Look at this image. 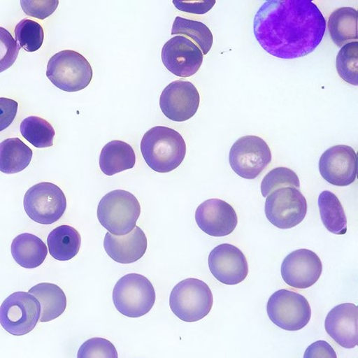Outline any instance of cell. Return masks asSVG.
<instances>
[{"label": "cell", "mask_w": 358, "mask_h": 358, "mask_svg": "<svg viewBox=\"0 0 358 358\" xmlns=\"http://www.w3.org/2000/svg\"><path fill=\"white\" fill-rule=\"evenodd\" d=\"M254 35L268 54L282 59L315 51L327 30V20L310 0H268L254 18Z\"/></svg>", "instance_id": "cell-1"}, {"label": "cell", "mask_w": 358, "mask_h": 358, "mask_svg": "<svg viewBox=\"0 0 358 358\" xmlns=\"http://www.w3.org/2000/svg\"><path fill=\"white\" fill-rule=\"evenodd\" d=\"M141 150L152 171L166 173L182 164L187 148L180 133L166 127H155L145 133Z\"/></svg>", "instance_id": "cell-2"}, {"label": "cell", "mask_w": 358, "mask_h": 358, "mask_svg": "<svg viewBox=\"0 0 358 358\" xmlns=\"http://www.w3.org/2000/svg\"><path fill=\"white\" fill-rule=\"evenodd\" d=\"M141 212L139 201L134 195L127 190L116 189L100 200L97 217L109 233L123 236L136 227Z\"/></svg>", "instance_id": "cell-3"}, {"label": "cell", "mask_w": 358, "mask_h": 358, "mask_svg": "<svg viewBox=\"0 0 358 358\" xmlns=\"http://www.w3.org/2000/svg\"><path fill=\"white\" fill-rule=\"evenodd\" d=\"M47 76L55 87L62 91L77 92L91 83L93 69L82 54L66 50L55 54L50 59Z\"/></svg>", "instance_id": "cell-4"}, {"label": "cell", "mask_w": 358, "mask_h": 358, "mask_svg": "<svg viewBox=\"0 0 358 358\" xmlns=\"http://www.w3.org/2000/svg\"><path fill=\"white\" fill-rule=\"evenodd\" d=\"M112 297L115 308L122 315L139 318L152 310L156 294L152 284L147 277L130 273L119 280Z\"/></svg>", "instance_id": "cell-5"}, {"label": "cell", "mask_w": 358, "mask_h": 358, "mask_svg": "<svg viewBox=\"0 0 358 358\" xmlns=\"http://www.w3.org/2000/svg\"><path fill=\"white\" fill-rule=\"evenodd\" d=\"M214 298L208 285L197 278H187L177 284L170 296L174 315L186 322L205 318L213 307Z\"/></svg>", "instance_id": "cell-6"}, {"label": "cell", "mask_w": 358, "mask_h": 358, "mask_svg": "<svg viewBox=\"0 0 358 358\" xmlns=\"http://www.w3.org/2000/svg\"><path fill=\"white\" fill-rule=\"evenodd\" d=\"M268 318L280 329L296 331L304 329L311 318V308L305 296L285 289L274 293L267 302Z\"/></svg>", "instance_id": "cell-7"}, {"label": "cell", "mask_w": 358, "mask_h": 358, "mask_svg": "<svg viewBox=\"0 0 358 358\" xmlns=\"http://www.w3.org/2000/svg\"><path fill=\"white\" fill-rule=\"evenodd\" d=\"M308 211L306 197L294 187H282L266 197L265 215L280 229L296 227L304 220Z\"/></svg>", "instance_id": "cell-8"}, {"label": "cell", "mask_w": 358, "mask_h": 358, "mask_svg": "<svg viewBox=\"0 0 358 358\" xmlns=\"http://www.w3.org/2000/svg\"><path fill=\"white\" fill-rule=\"evenodd\" d=\"M24 206L31 220L42 225H51L64 215L66 199L59 186L41 182L27 190Z\"/></svg>", "instance_id": "cell-9"}, {"label": "cell", "mask_w": 358, "mask_h": 358, "mask_svg": "<svg viewBox=\"0 0 358 358\" xmlns=\"http://www.w3.org/2000/svg\"><path fill=\"white\" fill-rule=\"evenodd\" d=\"M41 317V304L29 293L10 295L0 307V324L9 334L24 336L36 328Z\"/></svg>", "instance_id": "cell-10"}, {"label": "cell", "mask_w": 358, "mask_h": 358, "mask_svg": "<svg viewBox=\"0 0 358 358\" xmlns=\"http://www.w3.org/2000/svg\"><path fill=\"white\" fill-rule=\"evenodd\" d=\"M271 161L272 153L268 144L254 136L239 138L233 144L229 153L233 171L245 179L256 178Z\"/></svg>", "instance_id": "cell-11"}, {"label": "cell", "mask_w": 358, "mask_h": 358, "mask_svg": "<svg viewBox=\"0 0 358 358\" xmlns=\"http://www.w3.org/2000/svg\"><path fill=\"white\" fill-rule=\"evenodd\" d=\"M200 95L190 82L176 80L168 85L160 97L163 114L175 122H185L192 118L198 110Z\"/></svg>", "instance_id": "cell-12"}, {"label": "cell", "mask_w": 358, "mask_h": 358, "mask_svg": "<svg viewBox=\"0 0 358 358\" xmlns=\"http://www.w3.org/2000/svg\"><path fill=\"white\" fill-rule=\"evenodd\" d=\"M319 170L324 180L331 185L349 186L357 178V154L350 145H334L321 155Z\"/></svg>", "instance_id": "cell-13"}, {"label": "cell", "mask_w": 358, "mask_h": 358, "mask_svg": "<svg viewBox=\"0 0 358 358\" xmlns=\"http://www.w3.org/2000/svg\"><path fill=\"white\" fill-rule=\"evenodd\" d=\"M203 56L193 41L181 36L168 41L162 52V59L166 69L182 78L196 74L203 64Z\"/></svg>", "instance_id": "cell-14"}, {"label": "cell", "mask_w": 358, "mask_h": 358, "mask_svg": "<svg viewBox=\"0 0 358 358\" xmlns=\"http://www.w3.org/2000/svg\"><path fill=\"white\" fill-rule=\"evenodd\" d=\"M210 271L218 281L227 285H238L249 273V265L244 254L229 243L219 245L208 257Z\"/></svg>", "instance_id": "cell-15"}, {"label": "cell", "mask_w": 358, "mask_h": 358, "mask_svg": "<svg viewBox=\"0 0 358 358\" xmlns=\"http://www.w3.org/2000/svg\"><path fill=\"white\" fill-rule=\"evenodd\" d=\"M281 271L287 285L296 289H306L318 281L322 272V264L315 252L301 249L285 257Z\"/></svg>", "instance_id": "cell-16"}, {"label": "cell", "mask_w": 358, "mask_h": 358, "mask_svg": "<svg viewBox=\"0 0 358 358\" xmlns=\"http://www.w3.org/2000/svg\"><path fill=\"white\" fill-rule=\"evenodd\" d=\"M195 219L201 231L216 238L228 236L238 223L236 211L219 199H208L201 203L196 210Z\"/></svg>", "instance_id": "cell-17"}, {"label": "cell", "mask_w": 358, "mask_h": 358, "mask_svg": "<svg viewBox=\"0 0 358 358\" xmlns=\"http://www.w3.org/2000/svg\"><path fill=\"white\" fill-rule=\"evenodd\" d=\"M330 337L344 349H354L358 339V308L352 303L334 307L324 321Z\"/></svg>", "instance_id": "cell-18"}, {"label": "cell", "mask_w": 358, "mask_h": 358, "mask_svg": "<svg viewBox=\"0 0 358 358\" xmlns=\"http://www.w3.org/2000/svg\"><path fill=\"white\" fill-rule=\"evenodd\" d=\"M104 248L112 260L123 264H132L140 260L147 252L148 238L137 226L123 236L108 232L104 239Z\"/></svg>", "instance_id": "cell-19"}, {"label": "cell", "mask_w": 358, "mask_h": 358, "mask_svg": "<svg viewBox=\"0 0 358 358\" xmlns=\"http://www.w3.org/2000/svg\"><path fill=\"white\" fill-rule=\"evenodd\" d=\"M136 163V155L131 145L121 141L108 143L101 151L99 167L108 176L132 169Z\"/></svg>", "instance_id": "cell-20"}, {"label": "cell", "mask_w": 358, "mask_h": 358, "mask_svg": "<svg viewBox=\"0 0 358 358\" xmlns=\"http://www.w3.org/2000/svg\"><path fill=\"white\" fill-rule=\"evenodd\" d=\"M10 251L16 263L26 268L38 267L48 254L46 244L29 233L18 235L11 243Z\"/></svg>", "instance_id": "cell-21"}, {"label": "cell", "mask_w": 358, "mask_h": 358, "mask_svg": "<svg viewBox=\"0 0 358 358\" xmlns=\"http://www.w3.org/2000/svg\"><path fill=\"white\" fill-rule=\"evenodd\" d=\"M29 293L40 302L41 322L57 319L66 310V297L62 289L58 285L41 283L31 287Z\"/></svg>", "instance_id": "cell-22"}, {"label": "cell", "mask_w": 358, "mask_h": 358, "mask_svg": "<svg viewBox=\"0 0 358 358\" xmlns=\"http://www.w3.org/2000/svg\"><path fill=\"white\" fill-rule=\"evenodd\" d=\"M81 235L73 227L61 226L52 230L48 238L49 252L55 260L70 261L80 252Z\"/></svg>", "instance_id": "cell-23"}, {"label": "cell", "mask_w": 358, "mask_h": 358, "mask_svg": "<svg viewBox=\"0 0 358 358\" xmlns=\"http://www.w3.org/2000/svg\"><path fill=\"white\" fill-rule=\"evenodd\" d=\"M357 10L351 7L335 10L329 19L328 28L332 41L339 48L357 41Z\"/></svg>", "instance_id": "cell-24"}, {"label": "cell", "mask_w": 358, "mask_h": 358, "mask_svg": "<svg viewBox=\"0 0 358 358\" xmlns=\"http://www.w3.org/2000/svg\"><path fill=\"white\" fill-rule=\"evenodd\" d=\"M32 155V150L20 138H8L0 143V171L15 174L24 171Z\"/></svg>", "instance_id": "cell-25"}, {"label": "cell", "mask_w": 358, "mask_h": 358, "mask_svg": "<svg viewBox=\"0 0 358 358\" xmlns=\"http://www.w3.org/2000/svg\"><path fill=\"white\" fill-rule=\"evenodd\" d=\"M318 206L323 225L327 230L338 235L347 232L346 216L337 196L324 190L319 196Z\"/></svg>", "instance_id": "cell-26"}, {"label": "cell", "mask_w": 358, "mask_h": 358, "mask_svg": "<svg viewBox=\"0 0 358 358\" xmlns=\"http://www.w3.org/2000/svg\"><path fill=\"white\" fill-rule=\"evenodd\" d=\"M172 36H184L192 39L203 55H206L213 45L212 32L203 22L176 17L173 28Z\"/></svg>", "instance_id": "cell-27"}, {"label": "cell", "mask_w": 358, "mask_h": 358, "mask_svg": "<svg viewBox=\"0 0 358 358\" xmlns=\"http://www.w3.org/2000/svg\"><path fill=\"white\" fill-rule=\"evenodd\" d=\"M20 133L34 147L49 148L53 145L55 131L49 122L43 118L31 116L22 121Z\"/></svg>", "instance_id": "cell-28"}, {"label": "cell", "mask_w": 358, "mask_h": 358, "mask_svg": "<svg viewBox=\"0 0 358 358\" xmlns=\"http://www.w3.org/2000/svg\"><path fill=\"white\" fill-rule=\"evenodd\" d=\"M337 71L343 80L357 86L358 75V42L354 41L344 45L336 59Z\"/></svg>", "instance_id": "cell-29"}, {"label": "cell", "mask_w": 358, "mask_h": 358, "mask_svg": "<svg viewBox=\"0 0 358 358\" xmlns=\"http://www.w3.org/2000/svg\"><path fill=\"white\" fill-rule=\"evenodd\" d=\"M15 34L20 48L27 52H36L42 47L44 31L36 21L30 19L22 20L16 26Z\"/></svg>", "instance_id": "cell-30"}, {"label": "cell", "mask_w": 358, "mask_h": 358, "mask_svg": "<svg viewBox=\"0 0 358 358\" xmlns=\"http://www.w3.org/2000/svg\"><path fill=\"white\" fill-rule=\"evenodd\" d=\"M286 187L299 189V178L297 174L289 168L277 167L264 176L261 185L262 194L264 197H267L275 190Z\"/></svg>", "instance_id": "cell-31"}, {"label": "cell", "mask_w": 358, "mask_h": 358, "mask_svg": "<svg viewBox=\"0 0 358 358\" xmlns=\"http://www.w3.org/2000/svg\"><path fill=\"white\" fill-rule=\"evenodd\" d=\"M77 358H118V353L110 341L102 338H94L86 341L80 346Z\"/></svg>", "instance_id": "cell-32"}, {"label": "cell", "mask_w": 358, "mask_h": 358, "mask_svg": "<svg viewBox=\"0 0 358 358\" xmlns=\"http://www.w3.org/2000/svg\"><path fill=\"white\" fill-rule=\"evenodd\" d=\"M20 48L11 34L0 27V73L13 66L19 54Z\"/></svg>", "instance_id": "cell-33"}, {"label": "cell", "mask_w": 358, "mask_h": 358, "mask_svg": "<svg viewBox=\"0 0 358 358\" xmlns=\"http://www.w3.org/2000/svg\"><path fill=\"white\" fill-rule=\"evenodd\" d=\"M59 4V0H21L24 13L30 17L44 20L52 15Z\"/></svg>", "instance_id": "cell-34"}, {"label": "cell", "mask_w": 358, "mask_h": 358, "mask_svg": "<svg viewBox=\"0 0 358 358\" xmlns=\"http://www.w3.org/2000/svg\"><path fill=\"white\" fill-rule=\"evenodd\" d=\"M18 110V103L15 100L0 97V131L10 126L15 120Z\"/></svg>", "instance_id": "cell-35"}, {"label": "cell", "mask_w": 358, "mask_h": 358, "mask_svg": "<svg viewBox=\"0 0 358 358\" xmlns=\"http://www.w3.org/2000/svg\"><path fill=\"white\" fill-rule=\"evenodd\" d=\"M175 7L183 13L205 15L214 7L216 1H173Z\"/></svg>", "instance_id": "cell-36"}, {"label": "cell", "mask_w": 358, "mask_h": 358, "mask_svg": "<svg viewBox=\"0 0 358 358\" xmlns=\"http://www.w3.org/2000/svg\"><path fill=\"white\" fill-rule=\"evenodd\" d=\"M304 358H338V356L328 342L318 341L308 347Z\"/></svg>", "instance_id": "cell-37"}]
</instances>
